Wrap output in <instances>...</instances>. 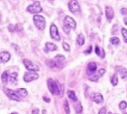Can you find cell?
I'll return each mask as SVG.
<instances>
[{"mask_svg": "<svg viewBox=\"0 0 127 114\" xmlns=\"http://www.w3.org/2000/svg\"><path fill=\"white\" fill-rule=\"evenodd\" d=\"M47 87L48 90L53 95H60L61 97L63 95L64 92V86L60 84L59 82L57 81L52 79V78H49L47 82Z\"/></svg>", "mask_w": 127, "mask_h": 114, "instance_id": "6da1fadb", "label": "cell"}, {"mask_svg": "<svg viewBox=\"0 0 127 114\" xmlns=\"http://www.w3.org/2000/svg\"><path fill=\"white\" fill-rule=\"evenodd\" d=\"M65 57L63 55H57L54 59H49L46 62V64L51 68H62L64 65Z\"/></svg>", "mask_w": 127, "mask_h": 114, "instance_id": "7a4b0ae2", "label": "cell"}, {"mask_svg": "<svg viewBox=\"0 0 127 114\" xmlns=\"http://www.w3.org/2000/svg\"><path fill=\"white\" fill-rule=\"evenodd\" d=\"M63 23H64V26H63V30L64 32L69 34V29H74L77 27V23L75 20L73 18H72L71 17L69 16H65L64 21H63Z\"/></svg>", "mask_w": 127, "mask_h": 114, "instance_id": "3957f363", "label": "cell"}, {"mask_svg": "<svg viewBox=\"0 0 127 114\" xmlns=\"http://www.w3.org/2000/svg\"><path fill=\"white\" fill-rule=\"evenodd\" d=\"M33 22L35 24V26L39 30H43L46 26V20L45 18L41 15L36 14L33 17Z\"/></svg>", "mask_w": 127, "mask_h": 114, "instance_id": "277c9868", "label": "cell"}, {"mask_svg": "<svg viewBox=\"0 0 127 114\" xmlns=\"http://www.w3.org/2000/svg\"><path fill=\"white\" fill-rule=\"evenodd\" d=\"M26 10L29 13H31V14H38V13H40L42 11V7L40 5V2L39 1L34 2L33 4L29 6L27 8H26Z\"/></svg>", "mask_w": 127, "mask_h": 114, "instance_id": "5b68a950", "label": "cell"}, {"mask_svg": "<svg viewBox=\"0 0 127 114\" xmlns=\"http://www.w3.org/2000/svg\"><path fill=\"white\" fill-rule=\"evenodd\" d=\"M23 63L26 69L29 71H40V67L36 64L32 63L31 60L29 59H23Z\"/></svg>", "mask_w": 127, "mask_h": 114, "instance_id": "8992f818", "label": "cell"}, {"mask_svg": "<svg viewBox=\"0 0 127 114\" xmlns=\"http://www.w3.org/2000/svg\"><path fill=\"white\" fill-rule=\"evenodd\" d=\"M68 6L70 12H72L73 14H77L79 13L81 10V7L79 5V2H77V0H69V2L68 3Z\"/></svg>", "mask_w": 127, "mask_h": 114, "instance_id": "52a82bcc", "label": "cell"}, {"mask_svg": "<svg viewBox=\"0 0 127 114\" xmlns=\"http://www.w3.org/2000/svg\"><path fill=\"white\" fill-rule=\"evenodd\" d=\"M24 81L25 82H30L32 81L36 80L39 78V74L36 73V71H29V72H26L24 75Z\"/></svg>", "mask_w": 127, "mask_h": 114, "instance_id": "ba28073f", "label": "cell"}, {"mask_svg": "<svg viewBox=\"0 0 127 114\" xmlns=\"http://www.w3.org/2000/svg\"><path fill=\"white\" fill-rule=\"evenodd\" d=\"M4 93H5V94H6V96L10 100L17 101V102H19V101L21 100V97L17 94V91L6 88V89H4Z\"/></svg>", "mask_w": 127, "mask_h": 114, "instance_id": "9c48e42d", "label": "cell"}, {"mask_svg": "<svg viewBox=\"0 0 127 114\" xmlns=\"http://www.w3.org/2000/svg\"><path fill=\"white\" fill-rule=\"evenodd\" d=\"M50 34L52 39H54L56 41H59L61 40L60 34L59 33V30L57 26L55 24H52L50 27Z\"/></svg>", "mask_w": 127, "mask_h": 114, "instance_id": "30bf717a", "label": "cell"}, {"mask_svg": "<svg viewBox=\"0 0 127 114\" xmlns=\"http://www.w3.org/2000/svg\"><path fill=\"white\" fill-rule=\"evenodd\" d=\"M105 72H106V70H105L104 68H100L98 70L97 73H94L92 74L91 76H89V79L91 80L92 82H97L100 77H102L103 74H105Z\"/></svg>", "mask_w": 127, "mask_h": 114, "instance_id": "8fae6325", "label": "cell"}, {"mask_svg": "<svg viewBox=\"0 0 127 114\" xmlns=\"http://www.w3.org/2000/svg\"><path fill=\"white\" fill-rule=\"evenodd\" d=\"M90 99L96 104H101L103 102V97L100 93H92L90 94Z\"/></svg>", "mask_w": 127, "mask_h": 114, "instance_id": "7c38bea8", "label": "cell"}, {"mask_svg": "<svg viewBox=\"0 0 127 114\" xmlns=\"http://www.w3.org/2000/svg\"><path fill=\"white\" fill-rule=\"evenodd\" d=\"M115 71L119 73L122 78L123 79H126L127 78V68L125 67H122V66H117L115 67Z\"/></svg>", "mask_w": 127, "mask_h": 114, "instance_id": "4fadbf2b", "label": "cell"}, {"mask_svg": "<svg viewBox=\"0 0 127 114\" xmlns=\"http://www.w3.org/2000/svg\"><path fill=\"white\" fill-rule=\"evenodd\" d=\"M105 14H106V17L108 21H111L114 17H115V12H114V10L111 6H107L105 7Z\"/></svg>", "mask_w": 127, "mask_h": 114, "instance_id": "5bb4252c", "label": "cell"}, {"mask_svg": "<svg viewBox=\"0 0 127 114\" xmlns=\"http://www.w3.org/2000/svg\"><path fill=\"white\" fill-rule=\"evenodd\" d=\"M96 70H97V64L94 62H91L87 67V74L89 75H92L96 71Z\"/></svg>", "mask_w": 127, "mask_h": 114, "instance_id": "9a60e30c", "label": "cell"}, {"mask_svg": "<svg viewBox=\"0 0 127 114\" xmlns=\"http://www.w3.org/2000/svg\"><path fill=\"white\" fill-rule=\"evenodd\" d=\"M10 59V54L8 52L3 51L0 52V61L2 63H6Z\"/></svg>", "mask_w": 127, "mask_h": 114, "instance_id": "2e32d148", "label": "cell"}, {"mask_svg": "<svg viewBox=\"0 0 127 114\" xmlns=\"http://www.w3.org/2000/svg\"><path fill=\"white\" fill-rule=\"evenodd\" d=\"M9 30H10V32H20L22 30V25H21V24H17L15 25H12L10 24V25H9V27H8Z\"/></svg>", "mask_w": 127, "mask_h": 114, "instance_id": "e0dca14e", "label": "cell"}, {"mask_svg": "<svg viewBox=\"0 0 127 114\" xmlns=\"http://www.w3.org/2000/svg\"><path fill=\"white\" fill-rule=\"evenodd\" d=\"M45 47H46V49L47 51H50V52H53V51H56L58 49V47H57L56 45L55 44L51 43V42H47L46 45H45Z\"/></svg>", "mask_w": 127, "mask_h": 114, "instance_id": "ac0fdd59", "label": "cell"}, {"mask_svg": "<svg viewBox=\"0 0 127 114\" xmlns=\"http://www.w3.org/2000/svg\"><path fill=\"white\" fill-rule=\"evenodd\" d=\"M95 52L96 55L100 56L101 58H104V57H105V52H104V50L102 49H99V47L97 46V45L95 47Z\"/></svg>", "mask_w": 127, "mask_h": 114, "instance_id": "d6986e66", "label": "cell"}, {"mask_svg": "<svg viewBox=\"0 0 127 114\" xmlns=\"http://www.w3.org/2000/svg\"><path fill=\"white\" fill-rule=\"evenodd\" d=\"M67 95H68L69 98L70 100H72L73 102H77V98L76 96L75 92H74L73 90H68L67 91Z\"/></svg>", "mask_w": 127, "mask_h": 114, "instance_id": "ffe728a7", "label": "cell"}, {"mask_svg": "<svg viewBox=\"0 0 127 114\" xmlns=\"http://www.w3.org/2000/svg\"><path fill=\"white\" fill-rule=\"evenodd\" d=\"M85 39L84 35H83L82 33H80L77 36V45H80V46H82L85 44Z\"/></svg>", "mask_w": 127, "mask_h": 114, "instance_id": "44dd1931", "label": "cell"}, {"mask_svg": "<svg viewBox=\"0 0 127 114\" xmlns=\"http://www.w3.org/2000/svg\"><path fill=\"white\" fill-rule=\"evenodd\" d=\"M17 93L18 94L21 98H25L28 95V91L26 90V89L25 88H20L17 90Z\"/></svg>", "mask_w": 127, "mask_h": 114, "instance_id": "7402d4cb", "label": "cell"}, {"mask_svg": "<svg viewBox=\"0 0 127 114\" xmlns=\"http://www.w3.org/2000/svg\"><path fill=\"white\" fill-rule=\"evenodd\" d=\"M9 74H10V72H9V71H5L1 76V79L3 83H6L8 82V79H9Z\"/></svg>", "mask_w": 127, "mask_h": 114, "instance_id": "603a6c76", "label": "cell"}, {"mask_svg": "<svg viewBox=\"0 0 127 114\" xmlns=\"http://www.w3.org/2000/svg\"><path fill=\"white\" fill-rule=\"evenodd\" d=\"M110 42L113 45H119L120 44V39L117 37H113L110 39Z\"/></svg>", "mask_w": 127, "mask_h": 114, "instance_id": "cb8c5ba5", "label": "cell"}, {"mask_svg": "<svg viewBox=\"0 0 127 114\" xmlns=\"http://www.w3.org/2000/svg\"><path fill=\"white\" fill-rule=\"evenodd\" d=\"M111 82L112 86H115L118 85V82H119V78H118L117 74H114V75L111 77Z\"/></svg>", "mask_w": 127, "mask_h": 114, "instance_id": "d4e9b609", "label": "cell"}, {"mask_svg": "<svg viewBox=\"0 0 127 114\" xmlns=\"http://www.w3.org/2000/svg\"><path fill=\"white\" fill-rule=\"evenodd\" d=\"M74 106H75V107H74V109H75V112L77 113H82V111H83V107H82L81 104L80 102H78Z\"/></svg>", "mask_w": 127, "mask_h": 114, "instance_id": "484cf974", "label": "cell"}, {"mask_svg": "<svg viewBox=\"0 0 127 114\" xmlns=\"http://www.w3.org/2000/svg\"><path fill=\"white\" fill-rule=\"evenodd\" d=\"M17 76H18V74H17V72L12 73L11 75L10 76V81L11 82H16L17 81Z\"/></svg>", "mask_w": 127, "mask_h": 114, "instance_id": "4316f807", "label": "cell"}, {"mask_svg": "<svg viewBox=\"0 0 127 114\" xmlns=\"http://www.w3.org/2000/svg\"><path fill=\"white\" fill-rule=\"evenodd\" d=\"M122 37H123V40L125 43H127V29L125 28L122 29Z\"/></svg>", "mask_w": 127, "mask_h": 114, "instance_id": "83f0119b", "label": "cell"}, {"mask_svg": "<svg viewBox=\"0 0 127 114\" xmlns=\"http://www.w3.org/2000/svg\"><path fill=\"white\" fill-rule=\"evenodd\" d=\"M64 109L66 113H70V109H69V102L67 100H65L64 102Z\"/></svg>", "mask_w": 127, "mask_h": 114, "instance_id": "f1b7e54d", "label": "cell"}, {"mask_svg": "<svg viewBox=\"0 0 127 114\" xmlns=\"http://www.w3.org/2000/svg\"><path fill=\"white\" fill-rule=\"evenodd\" d=\"M127 108V102H125V101H122L119 103V109L121 110H125V109Z\"/></svg>", "mask_w": 127, "mask_h": 114, "instance_id": "f546056e", "label": "cell"}, {"mask_svg": "<svg viewBox=\"0 0 127 114\" xmlns=\"http://www.w3.org/2000/svg\"><path fill=\"white\" fill-rule=\"evenodd\" d=\"M63 49H64L65 52H69V51H70V47H69V44H68V43H66V42H63Z\"/></svg>", "mask_w": 127, "mask_h": 114, "instance_id": "4dcf8cb0", "label": "cell"}, {"mask_svg": "<svg viewBox=\"0 0 127 114\" xmlns=\"http://www.w3.org/2000/svg\"><path fill=\"white\" fill-rule=\"evenodd\" d=\"M92 52H93V46H89L88 49L85 51V54L86 55H89V54H91Z\"/></svg>", "mask_w": 127, "mask_h": 114, "instance_id": "1f68e13d", "label": "cell"}, {"mask_svg": "<svg viewBox=\"0 0 127 114\" xmlns=\"http://www.w3.org/2000/svg\"><path fill=\"white\" fill-rule=\"evenodd\" d=\"M13 47L15 49V50H16V52L18 55H21V51H20V48L17 46V45H13Z\"/></svg>", "mask_w": 127, "mask_h": 114, "instance_id": "d6a6232c", "label": "cell"}, {"mask_svg": "<svg viewBox=\"0 0 127 114\" xmlns=\"http://www.w3.org/2000/svg\"><path fill=\"white\" fill-rule=\"evenodd\" d=\"M120 12L122 15H127V8H125V7L122 8L120 10Z\"/></svg>", "mask_w": 127, "mask_h": 114, "instance_id": "836d02e7", "label": "cell"}, {"mask_svg": "<svg viewBox=\"0 0 127 114\" xmlns=\"http://www.w3.org/2000/svg\"><path fill=\"white\" fill-rule=\"evenodd\" d=\"M43 101H44L45 102H47V103H50V102H51V99L48 97H46V96H43Z\"/></svg>", "mask_w": 127, "mask_h": 114, "instance_id": "e575fe53", "label": "cell"}, {"mask_svg": "<svg viewBox=\"0 0 127 114\" xmlns=\"http://www.w3.org/2000/svg\"><path fill=\"white\" fill-rule=\"evenodd\" d=\"M107 113V109H106V108H102L99 111V113H100V114H102V113Z\"/></svg>", "mask_w": 127, "mask_h": 114, "instance_id": "d590c367", "label": "cell"}, {"mask_svg": "<svg viewBox=\"0 0 127 114\" xmlns=\"http://www.w3.org/2000/svg\"><path fill=\"white\" fill-rule=\"evenodd\" d=\"M123 21H124V24L127 26V17H124Z\"/></svg>", "mask_w": 127, "mask_h": 114, "instance_id": "8d00e7d4", "label": "cell"}, {"mask_svg": "<svg viewBox=\"0 0 127 114\" xmlns=\"http://www.w3.org/2000/svg\"><path fill=\"white\" fill-rule=\"evenodd\" d=\"M33 113H39V109H35V110L32 111Z\"/></svg>", "mask_w": 127, "mask_h": 114, "instance_id": "74e56055", "label": "cell"}]
</instances>
